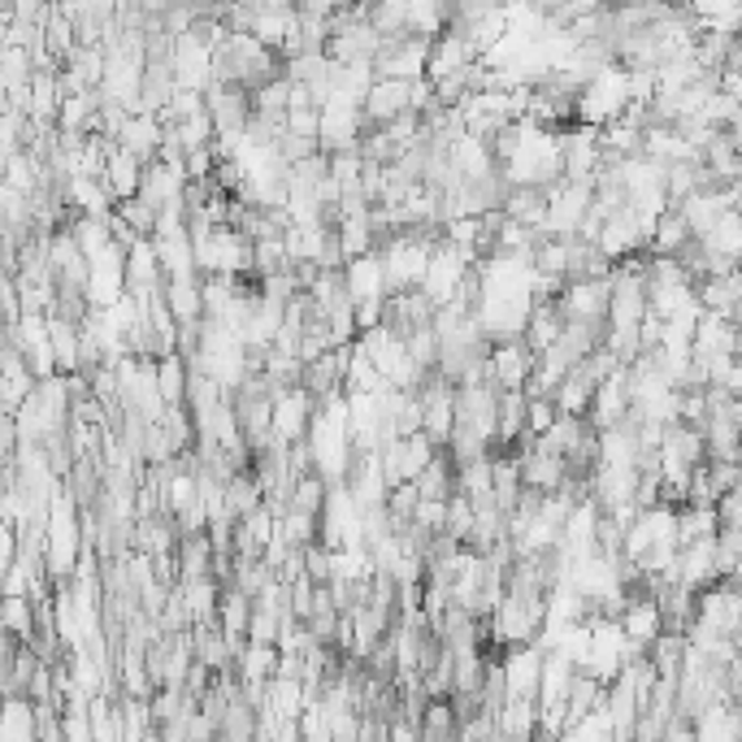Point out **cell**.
I'll return each mask as SVG.
<instances>
[{"label": "cell", "mask_w": 742, "mask_h": 742, "mask_svg": "<svg viewBox=\"0 0 742 742\" xmlns=\"http://www.w3.org/2000/svg\"><path fill=\"white\" fill-rule=\"evenodd\" d=\"M347 292H352L356 304L392 299V292H387V270H383V256H378V252L347 261Z\"/></svg>", "instance_id": "52a82bcc"}, {"label": "cell", "mask_w": 742, "mask_h": 742, "mask_svg": "<svg viewBox=\"0 0 742 742\" xmlns=\"http://www.w3.org/2000/svg\"><path fill=\"white\" fill-rule=\"evenodd\" d=\"M140 240H156V226H161V209L156 204H149L144 196H135V200H122L118 209H113Z\"/></svg>", "instance_id": "2e32d148"}, {"label": "cell", "mask_w": 742, "mask_h": 742, "mask_svg": "<svg viewBox=\"0 0 742 742\" xmlns=\"http://www.w3.org/2000/svg\"><path fill=\"white\" fill-rule=\"evenodd\" d=\"M156 383H161V399L165 408H187V383H192V369L187 360L174 352L165 360H156Z\"/></svg>", "instance_id": "9a60e30c"}, {"label": "cell", "mask_w": 742, "mask_h": 742, "mask_svg": "<svg viewBox=\"0 0 742 742\" xmlns=\"http://www.w3.org/2000/svg\"><path fill=\"white\" fill-rule=\"evenodd\" d=\"M474 521H478V512H474V504H469L465 495H456V499L447 504V535H451L456 543H465V539L474 535Z\"/></svg>", "instance_id": "ac0fdd59"}, {"label": "cell", "mask_w": 742, "mask_h": 742, "mask_svg": "<svg viewBox=\"0 0 742 742\" xmlns=\"http://www.w3.org/2000/svg\"><path fill=\"white\" fill-rule=\"evenodd\" d=\"M739 408V404H734ZM734 408H716L708 413V430H703V447L712 465H739L742 456V426L734 417Z\"/></svg>", "instance_id": "5b68a950"}, {"label": "cell", "mask_w": 742, "mask_h": 742, "mask_svg": "<svg viewBox=\"0 0 742 742\" xmlns=\"http://www.w3.org/2000/svg\"><path fill=\"white\" fill-rule=\"evenodd\" d=\"M499 664H504V678H508V699H539L547 664L543 647H512Z\"/></svg>", "instance_id": "277c9868"}, {"label": "cell", "mask_w": 742, "mask_h": 742, "mask_svg": "<svg viewBox=\"0 0 742 742\" xmlns=\"http://www.w3.org/2000/svg\"><path fill=\"white\" fill-rule=\"evenodd\" d=\"M326 499H331V482L322 474H308L296 482V495H292V508L296 512H308V517H322L326 512Z\"/></svg>", "instance_id": "e0dca14e"}, {"label": "cell", "mask_w": 742, "mask_h": 742, "mask_svg": "<svg viewBox=\"0 0 742 742\" xmlns=\"http://www.w3.org/2000/svg\"><path fill=\"white\" fill-rule=\"evenodd\" d=\"M474 61H482V57L474 52V44H469L460 31L447 27L444 35L435 40V49H430V70H426V79L439 83V79L456 74V70H465V65H474Z\"/></svg>", "instance_id": "ba28073f"}, {"label": "cell", "mask_w": 742, "mask_h": 742, "mask_svg": "<svg viewBox=\"0 0 742 742\" xmlns=\"http://www.w3.org/2000/svg\"><path fill=\"white\" fill-rule=\"evenodd\" d=\"M430 49H435V40H426V35L387 40L383 52H378V61H374V70H378V79L421 83V79H426V70H430Z\"/></svg>", "instance_id": "6da1fadb"}, {"label": "cell", "mask_w": 742, "mask_h": 742, "mask_svg": "<svg viewBox=\"0 0 742 742\" xmlns=\"http://www.w3.org/2000/svg\"><path fill=\"white\" fill-rule=\"evenodd\" d=\"M716 521H721V530L742 526V487H734V491H725L716 499Z\"/></svg>", "instance_id": "ffe728a7"}, {"label": "cell", "mask_w": 742, "mask_h": 742, "mask_svg": "<svg viewBox=\"0 0 742 742\" xmlns=\"http://www.w3.org/2000/svg\"><path fill=\"white\" fill-rule=\"evenodd\" d=\"M204 109H209V118H213V126H217V140L222 135H247V122H252V96L240 92V88H222V83H213L209 92H204Z\"/></svg>", "instance_id": "3957f363"}, {"label": "cell", "mask_w": 742, "mask_h": 742, "mask_svg": "<svg viewBox=\"0 0 742 742\" xmlns=\"http://www.w3.org/2000/svg\"><path fill=\"white\" fill-rule=\"evenodd\" d=\"M694 356H739V322L703 313V322L694 331Z\"/></svg>", "instance_id": "9c48e42d"}, {"label": "cell", "mask_w": 742, "mask_h": 742, "mask_svg": "<svg viewBox=\"0 0 742 742\" xmlns=\"http://www.w3.org/2000/svg\"><path fill=\"white\" fill-rule=\"evenodd\" d=\"M404 113H413V83L378 79L374 92L365 96V118H369V126H392Z\"/></svg>", "instance_id": "8992f818"}, {"label": "cell", "mask_w": 742, "mask_h": 742, "mask_svg": "<svg viewBox=\"0 0 742 742\" xmlns=\"http://www.w3.org/2000/svg\"><path fill=\"white\" fill-rule=\"evenodd\" d=\"M144 161L135 156V152H126L122 144H113V152H109V170H104V179H109V187H113V196H118V204L122 200H135L140 196V187H144Z\"/></svg>", "instance_id": "8fae6325"}, {"label": "cell", "mask_w": 742, "mask_h": 742, "mask_svg": "<svg viewBox=\"0 0 742 742\" xmlns=\"http://www.w3.org/2000/svg\"><path fill=\"white\" fill-rule=\"evenodd\" d=\"M417 526L430 530V535H447V504H439V499H421V508H417Z\"/></svg>", "instance_id": "d6986e66"}, {"label": "cell", "mask_w": 742, "mask_h": 742, "mask_svg": "<svg viewBox=\"0 0 742 742\" xmlns=\"http://www.w3.org/2000/svg\"><path fill=\"white\" fill-rule=\"evenodd\" d=\"M730 140H734V149L742 152V118L734 122V126H730Z\"/></svg>", "instance_id": "44dd1931"}, {"label": "cell", "mask_w": 742, "mask_h": 742, "mask_svg": "<svg viewBox=\"0 0 742 742\" xmlns=\"http://www.w3.org/2000/svg\"><path fill=\"white\" fill-rule=\"evenodd\" d=\"M126 152H135L144 165H152L161 149H165V126H161V118H149V113H135L131 122H126V131H122V140H118Z\"/></svg>", "instance_id": "7c38bea8"}, {"label": "cell", "mask_w": 742, "mask_h": 742, "mask_svg": "<svg viewBox=\"0 0 742 742\" xmlns=\"http://www.w3.org/2000/svg\"><path fill=\"white\" fill-rule=\"evenodd\" d=\"M256 508H265V487L256 482V474H240V478H231L226 482V521H244L252 517Z\"/></svg>", "instance_id": "5bb4252c"}, {"label": "cell", "mask_w": 742, "mask_h": 742, "mask_svg": "<svg viewBox=\"0 0 742 742\" xmlns=\"http://www.w3.org/2000/svg\"><path fill=\"white\" fill-rule=\"evenodd\" d=\"M521 482H526V491L560 495V487H565V460H560V456H547L539 447L521 451Z\"/></svg>", "instance_id": "30bf717a"}, {"label": "cell", "mask_w": 742, "mask_h": 742, "mask_svg": "<svg viewBox=\"0 0 742 742\" xmlns=\"http://www.w3.org/2000/svg\"><path fill=\"white\" fill-rule=\"evenodd\" d=\"M691 240H694V231H691V222H687V213H682V209H669V213L655 222V235H651V247H647V252H651L655 261H673Z\"/></svg>", "instance_id": "4fadbf2b"}, {"label": "cell", "mask_w": 742, "mask_h": 742, "mask_svg": "<svg viewBox=\"0 0 742 742\" xmlns=\"http://www.w3.org/2000/svg\"><path fill=\"white\" fill-rule=\"evenodd\" d=\"M469 270H474V256H469L465 247H456V244H447L444 240V244L435 247V256H430V270H426L421 292L444 308V304L456 299V292H460V283H465V274H469Z\"/></svg>", "instance_id": "7a4b0ae2"}]
</instances>
